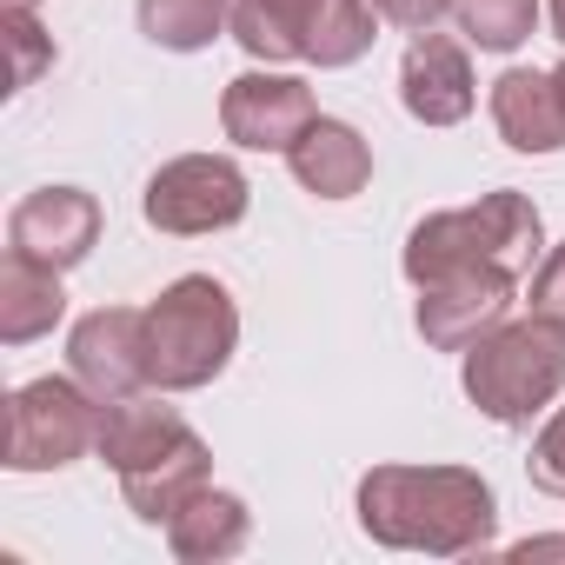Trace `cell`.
Here are the masks:
<instances>
[{
  "instance_id": "1",
  "label": "cell",
  "mask_w": 565,
  "mask_h": 565,
  "mask_svg": "<svg viewBox=\"0 0 565 565\" xmlns=\"http://www.w3.org/2000/svg\"><path fill=\"white\" fill-rule=\"evenodd\" d=\"M360 525L393 552L472 558L492 545L499 499L472 466H373L360 479Z\"/></svg>"
},
{
  "instance_id": "2",
  "label": "cell",
  "mask_w": 565,
  "mask_h": 565,
  "mask_svg": "<svg viewBox=\"0 0 565 565\" xmlns=\"http://www.w3.org/2000/svg\"><path fill=\"white\" fill-rule=\"evenodd\" d=\"M545 246V226H539V206L512 186L486 193L479 206H452V213H433L406 233V279L413 287H433L446 273H532Z\"/></svg>"
},
{
  "instance_id": "3",
  "label": "cell",
  "mask_w": 565,
  "mask_h": 565,
  "mask_svg": "<svg viewBox=\"0 0 565 565\" xmlns=\"http://www.w3.org/2000/svg\"><path fill=\"white\" fill-rule=\"evenodd\" d=\"M239 347V307L213 273H186L147 307V360L160 393H200Z\"/></svg>"
},
{
  "instance_id": "4",
  "label": "cell",
  "mask_w": 565,
  "mask_h": 565,
  "mask_svg": "<svg viewBox=\"0 0 565 565\" xmlns=\"http://www.w3.org/2000/svg\"><path fill=\"white\" fill-rule=\"evenodd\" d=\"M565 393V327L532 313L492 327L479 347H466V399L499 426H532Z\"/></svg>"
},
{
  "instance_id": "5",
  "label": "cell",
  "mask_w": 565,
  "mask_h": 565,
  "mask_svg": "<svg viewBox=\"0 0 565 565\" xmlns=\"http://www.w3.org/2000/svg\"><path fill=\"white\" fill-rule=\"evenodd\" d=\"M380 8L373 0H233V41L253 61H313L353 67L373 54Z\"/></svg>"
},
{
  "instance_id": "6",
  "label": "cell",
  "mask_w": 565,
  "mask_h": 565,
  "mask_svg": "<svg viewBox=\"0 0 565 565\" xmlns=\"http://www.w3.org/2000/svg\"><path fill=\"white\" fill-rule=\"evenodd\" d=\"M100 446V399L81 380H28L8 399V466L14 472H54Z\"/></svg>"
},
{
  "instance_id": "7",
  "label": "cell",
  "mask_w": 565,
  "mask_h": 565,
  "mask_svg": "<svg viewBox=\"0 0 565 565\" xmlns=\"http://www.w3.org/2000/svg\"><path fill=\"white\" fill-rule=\"evenodd\" d=\"M147 226L173 233V239H200V233H226L246 220L253 186L226 153H180L147 180Z\"/></svg>"
},
{
  "instance_id": "8",
  "label": "cell",
  "mask_w": 565,
  "mask_h": 565,
  "mask_svg": "<svg viewBox=\"0 0 565 565\" xmlns=\"http://www.w3.org/2000/svg\"><path fill=\"white\" fill-rule=\"evenodd\" d=\"M313 120H320L313 87L294 81V74H239V81H226V94H220V127H226V140H233V147H253V153H287Z\"/></svg>"
},
{
  "instance_id": "9",
  "label": "cell",
  "mask_w": 565,
  "mask_h": 565,
  "mask_svg": "<svg viewBox=\"0 0 565 565\" xmlns=\"http://www.w3.org/2000/svg\"><path fill=\"white\" fill-rule=\"evenodd\" d=\"M67 366L74 380L107 406V399H127L140 386H153V360H147V313L134 307H100L74 327L67 340Z\"/></svg>"
},
{
  "instance_id": "10",
  "label": "cell",
  "mask_w": 565,
  "mask_h": 565,
  "mask_svg": "<svg viewBox=\"0 0 565 565\" xmlns=\"http://www.w3.org/2000/svg\"><path fill=\"white\" fill-rule=\"evenodd\" d=\"M100 239V200L81 186H41L8 213V253H28L54 273L81 266Z\"/></svg>"
},
{
  "instance_id": "11",
  "label": "cell",
  "mask_w": 565,
  "mask_h": 565,
  "mask_svg": "<svg viewBox=\"0 0 565 565\" xmlns=\"http://www.w3.org/2000/svg\"><path fill=\"white\" fill-rule=\"evenodd\" d=\"M512 287L519 279H505V273H446V279H433V287H419V333H426V347H439V353L479 347L492 327H505Z\"/></svg>"
},
{
  "instance_id": "12",
  "label": "cell",
  "mask_w": 565,
  "mask_h": 565,
  "mask_svg": "<svg viewBox=\"0 0 565 565\" xmlns=\"http://www.w3.org/2000/svg\"><path fill=\"white\" fill-rule=\"evenodd\" d=\"M399 100L413 120L426 127H459L479 100V81H472V61L452 34H413L406 61H399Z\"/></svg>"
},
{
  "instance_id": "13",
  "label": "cell",
  "mask_w": 565,
  "mask_h": 565,
  "mask_svg": "<svg viewBox=\"0 0 565 565\" xmlns=\"http://www.w3.org/2000/svg\"><path fill=\"white\" fill-rule=\"evenodd\" d=\"M492 127L512 153H558L565 147V94L552 67H505L492 81Z\"/></svg>"
},
{
  "instance_id": "14",
  "label": "cell",
  "mask_w": 565,
  "mask_h": 565,
  "mask_svg": "<svg viewBox=\"0 0 565 565\" xmlns=\"http://www.w3.org/2000/svg\"><path fill=\"white\" fill-rule=\"evenodd\" d=\"M287 167H294V180H300L307 193H320V200H353V193L373 180V147L360 140V127L320 114V120L287 147Z\"/></svg>"
},
{
  "instance_id": "15",
  "label": "cell",
  "mask_w": 565,
  "mask_h": 565,
  "mask_svg": "<svg viewBox=\"0 0 565 565\" xmlns=\"http://www.w3.org/2000/svg\"><path fill=\"white\" fill-rule=\"evenodd\" d=\"M180 439H193V426H186L173 406H160L153 393H127V399H107V406H100V446H94V452H100L114 472H134V466L173 452Z\"/></svg>"
},
{
  "instance_id": "16",
  "label": "cell",
  "mask_w": 565,
  "mask_h": 565,
  "mask_svg": "<svg viewBox=\"0 0 565 565\" xmlns=\"http://www.w3.org/2000/svg\"><path fill=\"white\" fill-rule=\"evenodd\" d=\"M253 539V512L239 492H220V486H200L173 519H167V545L186 558V565H220L233 552H246Z\"/></svg>"
},
{
  "instance_id": "17",
  "label": "cell",
  "mask_w": 565,
  "mask_h": 565,
  "mask_svg": "<svg viewBox=\"0 0 565 565\" xmlns=\"http://www.w3.org/2000/svg\"><path fill=\"white\" fill-rule=\"evenodd\" d=\"M61 313H67L61 273L28 259V253H8V266H0V340H8V347H34L41 333H54Z\"/></svg>"
},
{
  "instance_id": "18",
  "label": "cell",
  "mask_w": 565,
  "mask_h": 565,
  "mask_svg": "<svg viewBox=\"0 0 565 565\" xmlns=\"http://www.w3.org/2000/svg\"><path fill=\"white\" fill-rule=\"evenodd\" d=\"M206 466H213V452H206V439L193 433V439H180L173 452H160V459L120 472V492H127V505H134L147 525H167V519L206 486Z\"/></svg>"
},
{
  "instance_id": "19",
  "label": "cell",
  "mask_w": 565,
  "mask_h": 565,
  "mask_svg": "<svg viewBox=\"0 0 565 565\" xmlns=\"http://www.w3.org/2000/svg\"><path fill=\"white\" fill-rule=\"evenodd\" d=\"M140 34L167 54H200L233 34V0H140Z\"/></svg>"
},
{
  "instance_id": "20",
  "label": "cell",
  "mask_w": 565,
  "mask_h": 565,
  "mask_svg": "<svg viewBox=\"0 0 565 565\" xmlns=\"http://www.w3.org/2000/svg\"><path fill=\"white\" fill-rule=\"evenodd\" d=\"M452 21L472 47L486 54H512L519 41H532L539 28V0H452Z\"/></svg>"
},
{
  "instance_id": "21",
  "label": "cell",
  "mask_w": 565,
  "mask_h": 565,
  "mask_svg": "<svg viewBox=\"0 0 565 565\" xmlns=\"http://www.w3.org/2000/svg\"><path fill=\"white\" fill-rule=\"evenodd\" d=\"M0 34H8V47H14V94L34 87V81L54 67V41L41 34L34 8H8V14H0Z\"/></svg>"
},
{
  "instance_id": "22",
  "label": "cell",
  "mask_w": 565,
  "mask_h": 565,
  "mask_svg": "<svg viewBox=\"0 0 565 565\" xmlns=\"http://www.w3.org/2000/svg\"><path fill=\"white\" fill-rule=\"evenodd\" d=\"M525 472H532V486L539 492H552V499H565V406L545 419V433L532 439V459H525Z\"/></svg>"
},
{
  "instance_id": "23",
  "label": "cell",
  "mask_w": 565,
  "mask_h": 565,
  "mask_svg": "<svg viewBox=\"0 0 565 565\" xmlns=\"http://www.w3.org/2000/svg\"><path fill=\"white\" fill-rule=\"evenodd\" d=\"M380 21L399 28V34H433L446 14H452V0H373Z\"/></svg>"
},
{
  "instance_id": "24",
  "label": "cell",
  "mask_w": 565,
  "mask_h": 565,
  "mask_svg": "<svg viewBox=\"0 0 565 565\" xmlns=\"http://www.w3.org/2000/svg\"><path fill=\"white\" fill-rule=\"evenodd\" d=\"M532 313H545V320L565 327V246H552L539 259V273H532Z\"/></svg>"
},
{
  "instance_id": "25",
  "label": "cell",
  "mask_w": 565,
  "mask_h": 565,
  "mask_svg": "<svg viewBox=\"0 0 565 565\" xmlns=\"http://www.w3.org/2000/svg\"><path fill=\"white\" fill-rule=\"evenodd\" d=\"M512 558H565V539H525L512 545Z\"/></svg>"
},
{
  "instance_id": "26",
  "label": "cell",
  "mask_w": 565,
  "mask_h": 565,
  "mask_svg": "<svg viewBox=\"0 0 565 565\" xmlns=\"http://www.w3.org/2000/svg\"><path fill=\"white\" fill-rule=\"evenodd\" d=\"M545 14H552V34L565 41V0H545Z\"/></svg>"
},
{
  "instance_id": "27",
  "label": "cell",
  "mask_w": 565,
  "mask_h": 565,
  "mask_svg": "<svg viewBox=\"0 0 565 565\" xmlns=\"http://www.w3.org/2000/svg\"><path fill=\"white\" fill-rule=\"evenodd\" d=\"M552 81H558V94H565V61H558V67H552Z\"/></svg>"
},
{
  "instance_id": "28",
  "label": "cell",
  "mask_w": 565,
  "mask_h": 565,
  "mask_svg": "<svg viewBox=\"0 0 565 565\" xmlns=\"http://www.w3.org/2000/svg\"><path fill=\"white\" fill-rule=\"evenodd\" d=\"M8 8H41V0H8Z\"/></svg>"
}]
</instances>
